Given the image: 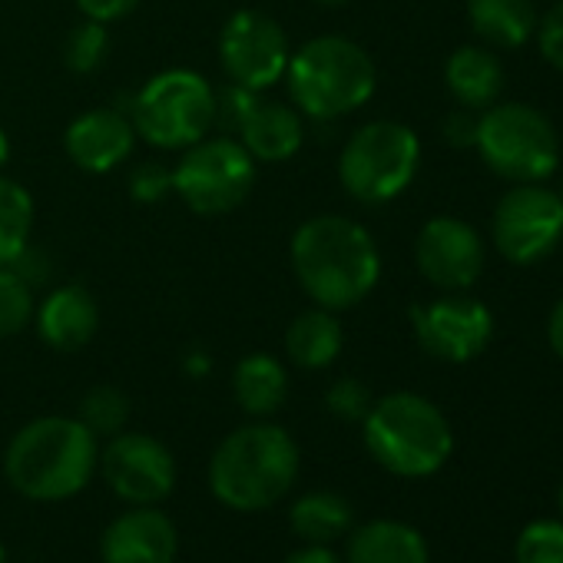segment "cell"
<instances>
[{
  "mask_svg": "<svg viewBox=\"0 0 563 563\" xmlns=\"http://www.w3.org/2000/svg\"><path fill=\"white\" fill-rule=\"evenodd\" d=\"M292 268L302 292L329 312L365 302L382 278L372 232L349 216H312L292 235Z\"/></svg>",
  "mask_w": 563,
  "mask_h": 563,
  "instance_id": "1",
  "label": "cell"
},
{
  "mask_svg": "<svg viewBox=\"0 0 563 563\" xmlns=\"http://www.w3.org/2000/svg\"><path fill=\"white\" fill-rule=\"evenodd\" d=\"M97 464V434L80 418H37L14 434L4 454L8 481L31 500L80 494Z\"/></svg>",
  "mask_w": 563,
  "mask_h": 563,
  "instance_id": "2",
  "label": "cell"
},
{
  "mask_svg": "<svg viewBox=\"0 0 563 563\" xmlns=\"http://www.w3.org/2000/svg\"><path fill=\"white\" fill-rule=\"evenodd\" d=\"M299 477V444L278 424L255 421L235 428L212 454L209 487L232 510H265Z\"/></svg>",
  "mask_w": 563,
  "mask_h": 563,
  "instance_id": "3",
  "label": "cell"
},
{
  "mask_svg": "<svg viewBox=\"0 0 563 563\" xmlns=\"http://www.w3.org/2000/svg\"><path fill=\"white\" fill-rule=\"evenodd\" d=\"M368 454L398 477H428L444 467L454 434L441 408L415 391H395L365 415Z\"/></svg>",
  "mask_w": 563,
  "mask_h": 563,
  "instance_id": "4",
  "label": "cell"
},
{
  "mask_svg": "<svg viewBox=\"0 0 563 563\" xmlns=\"http://www.w3.org/2000/svg\"><path fill=\"white\" fill-rule=\"evenodd\" d=\"M286 80L299 113L312 120H339L372 100L378 70L368 51L355 41L316 37L289 57Z\"/></svg>",
  "mask_w": 563,
  "mask_h": 563,
  "instance_id": "5",
  "label": "cell"
},
{
  "mask_svg": "<svg viewBox=\"0 0 563 563\" xmlns=\"http://www.w3.org/2000/svg\"><path fill=\"white\" fill-rule=\"evenodd\" d=\"M133 126L156 150H186L216 126V90L196 70H163L133 100Z\"/></svg>",
  "mask_w": 563,
  "mask_h": 563,
  "instance_id": "6",
  "label": "cell"
},
{
  "mask_svg": "<svg viewBox=\"0 0 563 563\" xmlns=\"http://www.w3.org/2000/svg\"><path fill=\"white\" fill-rule=\"evenodd\" d=\"M421 163V143L411 126L375 120L355 130L339 156V179L345 192L365 206H382L401 196Z\"/></svg>",
  "mask_w": 563,
  "mask_h": 563,
  "instance_id": "7",
  "label": "cell"
},
{
  "mask_svg": "<svg viewBox=\"0 0 563 563\" xmlns=\"http://www.w3.org/2000/svg\"><path fill=\"white\" fill-rule=\"evenodd\" d=\"M487 169L510 183H540L560 163L553 123L530 103H497L477 120L474 140Z\"/></svg>",
  "mask_w": 563,
  "mask_h": 563,
  "instance_id": "8",
  "label": "cell"
},
{
  "mask_svg": "<svg viewBox=\"0 0 563 563\" xmlns=\"http://www.w3.org/2000/svg\"><path fill=\"white\" fill-rule=\"evenodd\" d=\"M255 186V159L232 136H202L173 166V192L196 216L239 209Z\"/></svg>",
  "mask_w": 563,
  "mask_h": 563,
  "instance_id": "9",
  "label": "cell"
},
{
  "mask_svg": "<svg viewBox=\"0 0 563 563\" xmlns=\"http://www.w3.org/2000/svg\"><path fill=\"white\" fill-rule=\"evenodd\" d=\"M490 232L507 262H540L563 239V199L540 183H517L500 196Z\"/></svg>",
  "mask_w": 563,
  "mask_h": 563,
  "instance_id": "10",
  "label": "cell"
},
{
  "mask_svg": "<svg viewBox=\"0 0 563 563\" xmlns=\"http://www.w3.org/2000/svg\"><path fill=\"white\" fill-rule=\"evenodd\" d=\"M289 37L262 11H235L219 31V64L229 84L262 93L289 70Z\"/></svg>",
  "mask_w": 563,
  "mask_h": 563,
  "instance_id": "11",
  "label": "cell"
},
{
  "mask_svg": "<svg viewBox=\"0 0 563 563\" xmlns=\"http://www.w3.org/2000/svg\"><path fill=\"white\" fill-rule=\"evenodd\" d=\"M216 120H225L239 133V143L255 163H286L302 150L306 140L302 113L296 107L265 100L262 93L242 90L235 84L216 93Z\"/></svg>",
  "mask_w": 563,
  "mask_h": 563,
  "instance_id": "12",
  "label": "cell"
},
{
  "mask_svg": "<svg viewBox=\"0 0 563 563\" xmlns=\"http://www.w3.org/2000/svg\"><path fill=\"white\" fill-rule=\"evenodd\" d=\"M411 329L418 345L441 362L461 365L477 358L490 335H494V316L484 302L467 296H444L428 306L411 309Z\"/></svg>",
  "mask_w": 563,
  "mask_h": 563,
  "instance_id": "13",
  "label": "cell"
},
{
  "mask_svg": "<svg viewBox=\"0 0 563 563\" xmlns=\"http://www.w3.org/2000/svg\"><path fill=\"white\" fill-rule=\"evenodd\" d=\"M100 464L113 494L133 507H153L176 487V461L169 448L150 434H113Z\"/></svg>",
  "mask_w": 563,
  "mask_h": 563,
  "instance_id": "14",
  "label": "cell"
},
{
  "mask_svg": "<svg viewBox=\"0 0 563 563\" xmlns=\"http://www.w3.org/2000/svg\"><path fill=\"white\" fill-rule=\"evenodd\" d=\"M415 262L434 289L464 292L481 278L484 242L464 219L438 216L421 225L415 242Z\"/></svg>",
  "mask_w": 563,
  "mask_h": 563,
  "instance_id": "15",
  "label": "cell"
},
{
  "mask_svg": "<svg viewBox=\"0 0 563 563\" xmlns=\"http://www.w3.org/2000/svg\"><path fill=\"white\" fill-rule=\"evenodd\" d=\"M64 146H67V156L77 169L100 176V173H110L133 156L136 126L126 113L110 110V107H97V110L80 113L67 126Z\"/></svg>",
  "mask_w": 563,
  "mask_h": 563,
  "instance_id": "16",
  "label": "cell"
},
{
  "mask_svg": "<svg viewBox=\"0 0 563 563\" xmlns=\"http://www.w3.org/2000/svg\"><path fill=\"white\" fill-rule=\"evenodd\" d=\"M176 547L179 537L166 514L153 507H133L107 527L100 553L103 563H173Z\"/></svg>",
  "mask_w": 563,
  "mask_h": 563,
  "instance_id": "17",
  "label": "cell"
},
{
  "mask_svg": "<svg viewBox=\"0 0 563 563\" xmlns=\"http://www.w3.org/2000/svg\"><path fill=\"white\" fill-rule=\"evenodd\" d=\"M37 335L57 352H80L93 342L100 329V309L84 286L54 289L34 312Z\"/></svg>",
  "mask_w": 563,
  "mask_h": 563,
  "instance_id": "18",
  "label": "cell"
},
{
  "mask_svg": "<svg viewBox=\"0 0 563 563\" xmlns=\"http://www.w3.org/2000/svg\"><path fill=\"white\" fill-rule=\"evenodd\" d=\"M444 84L467 110H487L504 90V67L484 47H461L448 57Z\"/></svg>",
  "mask_w": 563,
  "mask_h": 563,
  "instance_id": "19",
  "label": "cell"
},
{
  "mask_svg": "<svg viewBox=\"0 0 563 563\" xmlns=\"http://www.w3.org/2000/svg\"><path fill=\"white\" fill-rule=\"evenodd\" d=\"M349 563H428V543L411 523L372 520L352 533Z\"/></svg>",
  "mask_w": 563,
  "mask_h": 563,
  "instance_id": "20",
  "label": "cell"
},
{
  "mask_svg": "<svg viewBox=\"0 0 563 563\" xmlns=\"http://www.w3.org/2000/svg\"><path fill=\"white\" fill-rule=\"evenodd\" d=\"M232 395H235L239 408L249 411L252 418H268L286 405L289 375L278 358H272L265 352H252L232 372Z\"/></svg>",
  "mask_w": 563,
  "mask_h": 563,
  "instance_id": "21",
  "label": "cell"
},
{
  "mask_svg": "<svg viewBox=\"0 0 563 563\" xmlns=\"http://www.w3.org/2000/svg\"><path fill=\"white\" fill-rule=\"evenodd\" d=\"M342 345H345L342 322L335 319V312L319 309V306L302 312L286 329V355L306 372L329 368L342 355Z\"/></svg>",
  "mask_w": 563,
  "mask_h": 563,
  "instance_id": "22",
  "label": "cell"
},
{
  "mask_svg": "<svg viewBox=\"0 0 563 563\" xmlns=\"http://www.w3.org/2000/svg\"><path fill=\"white\" fill-rule=\"evenodd\" d=\"M467 21L484 44L504 51L527 44L537 31L533 0H467Z\"/></svg>",
  "mask_w": 563,
  "mask_h": 563,
  "instance_id": "23",
  "label": "cell"
},
{
  "mask_svg": "<svg viewBox=\"0 0 563 563\" xmlns=\"http://www.w3.org/2000/svg\"><path fill=\"white\" fill-rule=\"evenodd\" d=\"M352 527V504L335 490H312L296 500L292 507V530L306 543L329 547L332 540L345 537Z\"/></svg>",
  "mask_w": 563,
  "mask_h": 563,
  "instance_id": "24",
  "label": "cell"
},
{
  "mask_svg": "<svg viewBox=\"0 0 563 563\" xmlns=\"http://www.w3.org/2000/svg\"><path fill=\"white\" fill-rule=\"evenodd\" d=\"M34 229V199L31 192L0 176V265H11L27 245Z\"/></svg>",
  "mask_w": 563,
  "mask_h": 563,
  "instance_id": "25",
  "label": "cell"
},
{
  "mask_svg": "<svg viewBox=\"0 0 563 563\" xmlns=\"http://www.w3.org/2000/svg\"><path fill=\"white\" fill-rule=\"evenodd\" d=\"M34 312H37L34 286L11 265H0V339L24 332Z\"/></svg>",
  "mask_w": 563,
  "mask_h": 563,
  "instance_id": "26",
  "label": "cell"
},
{
  "mask_svg": "<svg viewBox=\"0 0 563 563\" xmlns=\"http://www.w3.org/2000/svg\"><path fill=\"white\" fill-rule=\"evenodd\" d=\"M80 421L100 438H113L123 431V424L130 421V398L120 391V388H110V385H100L93 391L84 395L80 401Z\"/></svg>",
  "mask_w": 563,
  "mask_h": 563,
  "instance_id": "27",
  "label": "cell"
},
{
  "mask_svg": "<svg viewBox=\"0 0 563 563\" xmlns=\"http://www.w3.org/2000/svg\"><path fill=\"white\" fill-rule=\"evenodd\" d=\"M107 51H110V34H107V24H97V21H84L70 31L67 37V47H64V60L74 74H93L103 67L107 60Z\"/></svg>",
  "mask_w": 563,
  "mask_h": 563,
  "instance_id": "28",
  "label": "cell"
},
{
  "mask_svg": "<svg viewBox=\"0 0 563 563\" xmlns=\"http://www.w3.org/2000/svg\"><path fill=\"white\" fill-rule=\"evenodd\" d=\"M517 563H563V520H530L514 547Z\"/></svg>",
  "mask_w": 563,
  "mask_h": 563,
  "instance_id": "29",
  "label": "cell"
},
{
  "mask_svg": "<svg viewBox=\"0 0 563 563\" xmlns=\"http://www.w3.org/2000/svg\"><path fill=\"white\" fill-rule=\"evenodd\" d=\"M329 411L342 421H365V415L372 411V391L358 382V378H342L329 388L325 398Z\"/></svg>",
  "mask_w": 563,
  "mask_h": 563,
  "instance_id": "30",
  "label": "cell"
},
{
  "mask_svg": "<svg viewBox=\"0 0 563 563\" xmlns=\"http://www.w3.org/2000/svg\"><path fill=\"white\" fill-rule=\"evenodd\" d=\"M173 192V169H166L163 163H140L130 173V196L136 202H159Z\"/></svg>",
  "mask_w": 563,
  "mask_h": 563,
  "instance_id": "31",
  "label": "cell"
},
{
  "mask_svg": "<svg viewBox=\"0 0 563 563\" xmlns=\"http://www.w3.org/2000/svg\"><path fill=\"white\" fill-rule=\"evenodd\" d=\"M537 41H540V54L547 57V64H553L556 70H563V0L547 11V18L537 24Z\"/></svg>",
  "mask_w": 563,
  "mask_h": 563,
  "instance_id": "32",
  "label": "cell"
},
{
  "mask_svg": "<svg viewBox=\"0 0 563 563\" xmlns=\"http://www.w3.org/2000/svg\"><path fill=\"white\" fill-rule=\"evenodd\" d=\"M77 8L87 21H97V24H117L123 18H130L140 0H77Z\"/></svg>",
  "mask_w": 563,
  "mask_h": 563,
  "instance_id": "33",
  "label": "cell"
},
{
  "mask_svg": "<svg viewBox=\"0 0 563 563\" xmlns=\"http://www.w3.org/2000/svg\"><path fill=\"white\" fill-rule=\"evenodd\" d=\"M477 120L481 117H474V110H467V107L454 110L444 120V140L451 146H474V140H477Z\"/></svg>",
  "mask_w": 563,
  "mask_h": 563,
  "instance_id": "34",
  "label": "cell"
},
{
  "mask_svg": "<svg viewBox=\"0 0 563 563\" xmlns=\"http://www.w3.org/2000/svg\"><path fill=\"white\" fill-rule=\"evenodd\" d=\"M286 563H342L329 547H322V543H309L306 550H296Z\"/></svg>",
  "mask_w": 563,
  "mask_h": 563,
  "instance_id": "35",
  "label": "cell"
},
{
  "mask_svg": "<svg viewBox=\"0 0 563 563\" xmlns=\"http://www.w3.org/2000/svg\"><path fill=\"white\" fill-rule=\"evenodd\" d=\"M547 339H550V349L553 355L563 362V299L556 302V309L550 312V322H547Z\"/></svg>",
  "mask_w": 563,
  "mask_h": 563,
  "instance_id": "36",
  "label": "cell"
},
{
  "mask_svg": "<svg viewBox=\"0 0 563 563\" xmlns=\"http://www.w3.org/2000/svg\"><path fill=\"white\" fill-rule=\"evenodd\" d=\"M8 159H11V140H8L4 126H0V169L8 166Z\"/></svg>",
  "mask_w": 563,
  "mask_h": 563,
  "instance_id": "37",
  "label": "cell"
},
{
  "mask_svg": "<svg viewBox=\"0 0 563 563\" xmlns=\"http://www.w3.org/2000/svg\"><path fill=\"white\" fill-rule=\"evenodd\" d=\"M316 4H322V8H342V4H349V0H316Z\"/></svg>",
  "mask_w": 563,
  "mask_h": 563,
  "instance_id": "38",
  "label": "cell"
},
{
  "mask_svg": "<svg viewBox=\"0 0 563 563\" xmlns=\"http://www.w3.org/2000/svg\"><path fill=\"white\" fill-rule=\"evenodd\" d=\"M556 507H560V520H563V481H560V490H556Z\"/></svg>",
  "mask_w": 563,
  "mask_h": 563,
  "instance_id": "39",
  "label": "cell"
},
{
  "mask_svg": "<svg viewBox=\"0 0 563 563\" xmlns=\"http://www.w3.org/2000/svg\"><path fill=\"white\" fill-rule=\"evenodd\" d=\"M0 563H8V553H4V547H0Z\"/></svg>",
  "mask_w": 563,
  "mask_h": 563,
  "instance_id": "40",
  "label": "cell"
},
{
  "mask_svg": "<svg viewBox=\"0 0 563 563\" xmlns=\"http://www.w3.org/2000/svg\"><path fill=\"white\" fill-rule=\"evenodd\" d=\"M556 196H560V199H563V186H560V192H556Z\"/></svg>",
  "mask_w": 563,
  "mask_h": 563,
  "instance_id": "41",
  "label": "cell"
}]
</instances>
